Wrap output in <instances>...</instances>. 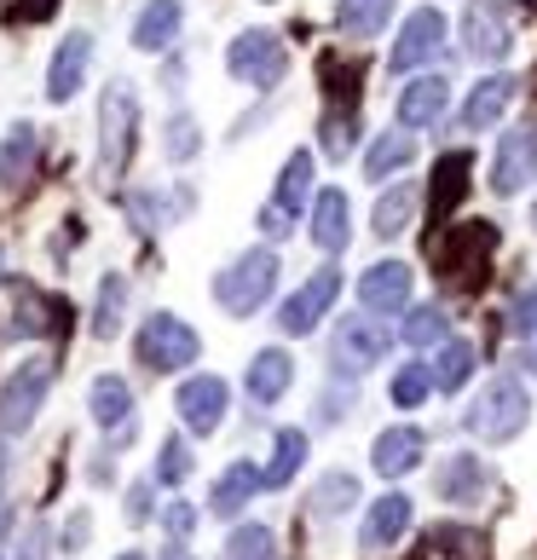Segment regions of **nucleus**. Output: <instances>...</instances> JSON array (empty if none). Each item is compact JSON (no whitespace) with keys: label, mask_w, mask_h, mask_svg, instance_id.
Masks as SVG:
<instances>
[{"label":"nucleus","mask_w":537,"mask_h":560,"mask_svg":"<svg viewBox=\"0 0 537 560\" xmlns=\"http://www.w3.org/2000/svg\"><path fill=\"white\" fill-rule=\"evenodd\" d=\"M532 179H537V121L509 128L498 139V151H491V191L498 197H521Z\"/></svg>","instance_id":"9"},{"label":"nucleus","mask_w":537,"mask_h":560,"mask_svg":"<svg viewBox=\"0 0 537 560\" xmlns=\"http://www.w3.org/2000/svg\"><path fill=\"white\" fill-rule=\"evenodd\" d=\"M445 329H451L445 306L422 301V306H405V318H399V341H405V347H433V341H445Z\"/></svg>","instance_id":"33"},{"label":"nucleus","mask_w":537,"mask_h":560,"mask_svg":"<svg viewBox=\"0 0 537 560\" xmlns=\"http://www.w3.org/2000/svg\"><path fill=\"white\" fill-rule=\"evenodd\" d=\"M0 560H7V555H0Z\"/></svg>","instance_id":"51"},{"label":"nucleus","mask_w":537,"mask_h":560,"mask_svg":"<svg viewBox=\"0 0 537 560\" xmlns=\"http://www.w3.org/2000/svg\"><path fill=\"white\" fill-rule=\"evenodd\" d=\"M116 560H144V555H133V549H128V555H116Z\"/></svg>","instance_id":"47"},{"label":"nucleus","mask_w":537,"mask_h":560,"mask_svg":"<svg viewBox=\"0 0 537 560\" xmlns=\"http://www.w3.org/2000/svg\"><path fill=\"white\" fill-rule=\"evenodd\" d=\"M162 560H191V555H185V544H179V537H174V544L162 549Z\"/></svg>","instance_id":"46"},{"label":"nucleus","mask_w":537,"mask_h":560,"mask_svg":"<svg viewBox=\"0 0 537 560\" xmlns=\"http://www.w3.org/2000/svg\"><path fill=\"white\" fill-rule=\"evenodd\" d=\"M336 295H341V272H336V266H318V272L278 306L283 336H313V329L324 324V313L336 306Z\"/></svg>","instance_id":"10"},{"label":"nucleus","mask_w":537,"mask_h":560,"mask_svg":"<svg viewBox=\"0 0 537 560\" xmlns=\"http://www.w3.org/2000/svg\"><path fill=\"white\" fill-rule=\"evenodd\" d=\"M480 491H486V463L474 451H457V456H445V468H440V497L445 503H480Z\"/></svg>","instance_id":"23"},{"label":"nucleus","mask_w":537,"mask_h":560,"mask_svg":"<svg viewBox=\"0 0 537 560\" xmlns=\"http://www.w3.org/2000/svg\"><path fill=\"white\" fill-rule=\"evenodd\" d=\"M306 232H313V243L324 248V255H341L347 243H353V220H347V191H318L313 197V220H306Z\"/></svg>","instance_id":"19"},{"label":"nucleus","mask_w":537,"mask_h":560,"mask_svg":"<svg viewBox=\"0 0 537 560\" xmlns=\"http://www.w3.org/2000/svg\"><path fill=\"white\" fill-rule=\"evenodd\" d=\"M301 463H306V428H278V440H272V463L260 468V486H289L301 474Z\"/></svg>","instance_id":"31"},{"label":"nucleus","mask_w":537,"mask_h":560,"mask_svg":"<svg viewBox=\"0 0 537 560\" xmlns=\"http://www.w3.org/2000/svg\"><path fill=\"white\" fill-rule=\"evenodd\" d=\"M410 289H417V278H410L405 260H376L359 278V306H364V313H405Z\"/></svg>","instance_id":"13"},{"label":"nucleus","mask_w":537,"mask_h":560,"mask_svg":"<svg viewBox=\"0 0 537 560\" xmlns=\"http://www.w3.org/2000/svg\"><path fill=\"white\" fill-rule=\"evenodd\" d=\"M410 214H417V185H410V179H399V191H382L376 214H370V232L394 243V237L405 232V225H410Z\"/></svg>","instance_id":"32"},{"label":"nucleus","mask_w":537,"mask_h":560,"mask_svg":"<svg viewBox=\"0 0 537 560\" xmlns=\"http://www.w3.org/2000/svg\"><path fill=\"white\" fill-rule=\"evenodd\" d=\"M47 393H52V364H47V359L17 364L12 382L0 387V440L30 433V422L40 417V405H47Z\"/></svg>","instance_id":"6"},{"label":"nucleus","mask_w":537,"mask_h":560,"mask_svg":"<svg viewBox=\"0 0 537 560\" xmlns=\"http://www.w3.org/2000/svg\"><path fill=\"white\" fill-rule=\"evenodd\" d=\"M463 47L468 58H480V65H503L514 52V24L498 0H474L468 18H463Z\"/></svg>","instance_id":"11"},{"label":"nucleus","mask_w":537,"mask_h":560,"mask_svg":"<svg viewBox=\"0 0 537 560\" xmlns=\"http://www.w3.org/2000/svg\"><path fill=\"white\" fill-rule=\"evenodd\" d=\"M133 133H139V93L133 81H110L105 98H98V168H105V179L128 168Z\"/></svg>","instance_id":"3"},{"label":"nucleus","mask_w":537,"mask_h":560,"mask_svg":"<svg viewBox=\"0 0 537 560\" xmlns=\"http://www.w3.org/2000/svg\"><path fill=\"white\" fill-rule=\"evenodd\" d=\"M47 313H58V306H52V301H40L35 289H24V295H17V318H12V329H17V336H47V329H52Z\"/></svg>","instance_id":"38"},{"label":"nucleus","mask_w":537,"mask_h":560,"mask_svg":"<svg viewBox=\"0 0 537 560\" xmlns=\"http://www.w3.org/2000/svg\"><path fill=\"white\" fill-rule=\"evenodd\" d=\"M87 410L98 428H133V387L121 376H98L87 393Z\"/></svg>","instance_id":"27"},{"label":"nucleus","mask_w":537,"mask_h":560,"mask_svg":"<svg viewBox=\"0 0 537 560\" xmlns=\"http://www.w3.org/2000/svg\"><path fill=\"white\" fill-rule=\"evenodd\" d=\"M526 422H532V399L514 376H491L480 387V399H474V410H468V433H480V440H491V445L521 440Z\"/></svg>","instance_id":"1"},{"label":"nucleus","mask_w":537,"mask_h":560,"mask_svg":"<svg viewBox=\"0 0 537 560\" xmlns=\"http://www.w3.org/2000/svg\"><path fill=\"white\" fill-rule=\"evenodd\" d=\"M87 65H93V35H87V30H75V35L58 40L52 70H47V98H52V105H70V98L81 93V81H87Z\"/></svg>","instance_id":"14"},{"label":"nucleus","mask_w":537,"mask_h":560,"mask_svg":"<svg viewBox=\"0 0 537 560\" xmlns=\"http://www.w3.org/2000/svg\"><path fill=\"white\" fill-rule=\"evenodd\" d=\"M225 405H232V387L220 376H185L179 393H174V410H179L185 433H202V440L225 422Z\"/></svg>","instance_id":"12"},{"label":"nucleus","mask_w":537,"mask_h":560,"mask_svg":"<svg viewBox=\"0 0 537 560\" xmlns=\"http://www.w3.org/2000/svg\"><path fill=\"white\" fill-rule=\"evenodd\" d=\"M532 225H537V202H532Z\"/></svg>","instance_id":"48"},{"label":"nucleus","mask_w":537,"mask_h":560,"mask_svg":"<svg viewBox=\"0 0 537 560\" xmlns=\"http://www.w3.org/2000/svg\"><path fill=\"white\" fill-rule=\"evenodd\" d=\"M514 93H521V81H514V75L474 81V93H468V105H463V128H468V133L498 128V121L509 116V105H514Z\"/></svg>","instance_id":"16"},{"label":"nucleus","mask_w":537,"mask_h":560,"mask_svg":"<svg viewBox=\"0 0 537 560\" xmlns=\"http://www.w3.org/2000/svg\"><path fill=\"white\" fill-rule=\"evenodd\" d=\"M474 376V341L445 336L440 352H433V393H463Z\"/></svg>","instance_id":"28"},{"label":"nucleus","mask_w":537,"mask_h":560,"mask_svg":"<svg viewBox=\"0 0 537 560\" xmlns=\"http://www.w3.org/2000/svg\"><path fill=\"white\" fill-rule=\"evenodd\" d=\"M359 474H324V480L313 486V497H306V509H313V521H336V514H347V509H353L359 503Z\"/></svg>","instance_id":"30"},{"label":"nucleus","mask_w":537,"mask_h":560,"mask_svg":"<svg viewBox=\"0 0 537 560\" xmlns=\"http://www.w3.org/2000/svg\"><path fill=\"white\" fill-rule=\"evenodd\" d=\"M410 521H417V503H410L405 491H387L370 503L364 514V549H387V544H399V537L410 532Z\"/></svg>","instance_id":"18"},{"label":"nucleus","mask_w":537,"mask_h":560,"mask_svg":"<svg viewBox=\"0 0 537 560\" xmlns=\"http://www.w3.org/2000/svg\"><path fill=\"white\" fill-rule=\"evenodd\" d=\"M128 521H133V526L151 521V486H133V491H128Z\"/></svg>","instance_id":"44"},{"label":"nucleus","mask_w":537,"mask_h":560,"mask_svg":"<svg viewBox=\"0 0 537 560\" xmlns=\"http://www.w3.org/2000/svg\"><path fill=\"white\" fill-rule=\"evenodd\" d=\"M162 526H168L174 537H191V526H197V509H191V503H168V509H162Z\"/></svg>","instance_id":"43"},{"label":"nucleus","mask_w":537,"mask_h":560,"mask_svg":"<svg viewBox=\"0 0 537 560\" xmlns=\"http://www.w3.org/2000/svg\"><path fill=\"white\" fill-rule=\"evenodd\" d=\"M509 329L521 341H537V283H526L521 295H514V306H509Z\"/></svg>","instance_id":"41"},{"label":"nucleus","mask_w":537,"mask_h":560,"mask_svg":"<svg viewBox=\"0 0 537 560\" xmlns=\"http://www.w3.org/2000/svg\"><path fill=\"white\" fill-rule=\"evenodd\" d=\"M394 7H399V0H341V7H336V30L353 40V47H364V40H376L387 30Z\"/></svg>","instance_id":"22"},{"label":"nucleus","mask_w":537,"mask_h":560,"mask_svg":"<svg viewBox=\"0 0 537 560\" xmlns=\"http://www.w3.org/2000/svg\"><path fill=\"white\" fill-rule=\"evenodd\" d=\"M387 347H394V329L382 318H347L336 329V341H329V359H336V376H364L370 364L387 359Z\"/></svg>","instance_id":"7"},{"label":"nucleus","mask_w":537,"mask_h":560,"mask_svg":"<svg viewBox=\"0 0 537 560\" xmlns=\"http://www.w3.org/2000/svg\"><path fill=\"white\" fill-rule=\"evenodd\" d=\"M410 162H417V139H410V128L399 133H382L376 144H370V151H364V179H394V174H405L410 168Z\"/></svg>","instance_id":"25"},{"label":"nucleus","mask_w":537,"mask_h":560,"mask_svg":"<svg viewBox=\"0 0 537 560\" xmlns=\"http://www.w3.org/2000/svg\"><path fill=\"white\" fill-rule=\"evenodd\" d=\"M394 405L399 410H417L428 393H433V364H422V359H410V364H399V376H394Z\"/></svg>","instance_id":"35"},{"label":"nucleus","mask_w":537,"mask_h":560,"mask_svg":"<svg viewBox=\"0 0 537 560\" xmlns=\"http://www.w3.org/2000/svg\"><path fill=\"white\" fill-rule=\"evenodd\" d=\"M255 225H260V232L272 237V243H283L289 232H295V220H289V214L278 209V202H266V209H260V220H255Z\"/></svg>","instance_id":"42"},{"label":"nucleus","mask_w":537,"mask_h":560,"mask_svg":"<svg viewBox=\"0 0 537 560\" xmlns=\"http://www.w3.org/2000/svg\"><path fill=\"white\" fill-rule=\"evenodd\" d=\"M179 24H185L179 0H151V7L133 18V47L139 52H168L174 40H179Z\"/></svg>","instance_id":"21"},{"label":"nucleus","mask_w":537,"mask_h":560,"mask_svg":"<svg viewBox=\"0 0 537 560\" xmlns=\"http://www.w3.org/2000/svg\"><path fill=\"white\" fill-rule=\"evenodd\" d=\"M272 289H278V255L272 248H249V255H237L214 278V301L232 318H249V313H260V306L272 301Z\"/></svg>","instance_id":"2"},{"label":"nucleus","mask_w":537,"mask_h":560,"mask_svg":"<svg viewBox=\"0 0 537 560\" xmlns=\"http://www.w3.org/2000/svg\"><path fill=\"white\" fill-rule=\"evenodd\" d=\"M260 491V468H249V463H232L214 480V491H209V509L220 514V521H237L243 514V503H249V497Z\"/></svg>","instance_id":"26"},{"label":"nucleus","mask_w":537,"mask_h":560,"mask_svg":"<svg viewBox=\"0 0 537 560\" xmlns=\"http://www.w3.org/2000/svg\"><path fill=\"white\" fill-rule=\"evenodd\" d=\"M445 52V12L440 7H417L399 24V40H394V52H387V70L405 75V70H422L433 65V58Z\"/></svg>","instance_id":"8"},{"label":"nucleus","mask_w":537,"mask_h":560,"mask_svg":"<svg viewBox=\"0 0 537 560\" xmlns=\"http://www.w3.org/2000/svg\"><path fill=\"white\" fill-rule=\"evenodd\" d=\"M353 128H359V116H353V110H329V116H324V128H318V133H324V156H336V162H341V156H347V144H353V139H347Z\"/></svg>","instance_id":"40"},{"label":"nucleus","mask_w":537,"mask_h":560,"mask_svg":"<svg viewBox=\"0 0 537 560\" xmlns=\"http://www.w3.org/2000/svg\"><path fill=\"white\" fill-rule=\"evenodd\" d=\"M422 451H428V440H422V428H387V433H376V445H370V463H376V474L382 480H399V474H410V468H422Z\"/></svg>","instance_id":"17"},{"label":"nucleus","mask_w":537,"mask_h":560,"mask_svg":"<svg viewBox=\"0 0 537 560\" xmlns=\"http://www.w3.org/2000/svg\"><path fill=\"white\" fill-rule=\"evenodd\" d=\"M185 474H191V445H185V440H162L156 480H162V486H185Z\"/></svg>","instance_id":"39"},{"label":"nucleus","mask_w":537,"mask_h":560,"mask_svg":"<svg viewBox=\"0 0 537 560\" xmlns=\"http://www.w3.org/2000/svg\"><path fill=\"white\" fill-rule=\"evenodd\" d=\"M225 555L232 560H278V537L266 526H237L232 544H225Z\"/></svg>","instance_id":"37"},{"label":"nucleus","mask_w":537,"mask_h":560,"mask_svg":"<svg viewBox=\"0 0 537 560\" xmlns=\"http://www.w3.org/2000/svg\"><path fill=\"white\" fill-rule=\"evenodd\" d=\"M445 105H451V81L445 75H417V81H405L399 88V105H394V116H399V128H433V121L445 116Z\"/></svg>","instance_id":"15"},{"label":"nucleus","mask_w":537,"mask_h":560,"mask_svg":"<svg viewBox=\"0 0 537 560\" xmlns=\"http://www.w3.org/2000/svg\"><path fill=\"white\" fill-rule=\"evenodd\" d=\"M121 306H128V278L110 272L105 283H98V306H93V336L98 341H110L121 329Z\"/></svg>","instance_id":"34"},{"label":"nucleus","mask_w":537,"mask_h":560,"mask_svg":"<svg viewBox=\"0 0 537 560\" xmlns=\"http://www.w3.org/2000/svg\"><path fill=\"white\" fill-rule=\"evenodd\" d=\"M35 151H40V139L30 121H12L7 139H0V185H24L30 168H35Z\"/></svg>","instance_id":"29"},{"label":"nucleus","mask_w":537,"mask_h":560,"mask_svg":"<svg viewBox=\"0 0 537 560\" xmlns=\"http://www.w3.org/2000/svg\"><path fill=\"white\" fill-rule=\"evenodd\" d=\"M225 70H232L243 88L272 93L278 81L289 75V47H283V35H272V30H243L232 47H225Z\"/></svg>","instance_id":"4"},{"label":"nucleus","mask_w":537,"mask_h":560,"mask_svg":"<svg viewBox=\"0 0 537 560\" xmlns=\"http://www.w3.org/2000/svg\"><path fill=\"white\" fill-rule=\"evenodd\" d=\"M532 370H537V352H532Z\"/></svg>","instance_id":"49"},{"label":"nucleus","mask_w":537,"mask_h":560,"mask_svg":"<svg viewBox=\"0 0 537 560\" xmlns=\"http://www.w3.org/2000/svg\"><path fill=\"white\" fill-rule=\"evenodd\" d=\"M313 174H318V156H313V151H289L283 174H278V197H272L289 220H301V214H306V191H313Z\"/></svg>","instance_id":"24"},{"label":"nucleus","mask_w":537,"mask_h":560,"mask_svg":"<svg viewBox=\"0 0 537 560\" xmlns=\"http://www.w3.org/2000/svg\"><path fill=\"white\" fill-rule=\"evenodd\" d=\"M197 329L174 318V313H151L139 324V364L144 370H156V376H168V370H185V364H197Z\"/></svg>","instance_id":"5"},{"label":"nucleus","mask_w":537,"mask_h":560,"mask_svg":"<svg viewBox=\"0 0 537 560\" xmlns=\"http://www.w3.org/2000/svg\"><path fill=\"white\" fill-rule=\"evenodd\" d=\"M162 151H168V162H191L202 151V133H197V116H168V128H162Z\"/></svg>","instance_id":"36"},{"label":"nucleus","mask_w":537,"mask_h":560,"mask_svg":"<svg viewBox=\"0 0 537 560\" xmlns=\"http://www.w3.org/2000/svg\"><path fill=\"white\" fill-rule=\"evenodd\" d=\"M58 0H17V18H30V24H40V18H52Z\"/></svg>","instance_id":"45"},{"label":"nucleus","mask_w":537,"mask_h":560,"mask_svg":"<svg viewBox=\"0 0 537 560\" xmlns=\"http://www.w3.org/2000/svg\"><path fill=\"white\" fill-rule=\"evenodd\" d=\"M0 266H7V255H0Z\"/></svg>","instance_id":"50"},{"label":"nucleus","mask_w":537,"mask_h":560,"mask_svg":"<svg viewBox=\"0 0 537 560\" xmlns=\"http://www.w3.org/2000/svg\"><path fill=\"white\" fill-rule=\"evenodd\" d=\"M289 382H295V359H289L283 347H260L249 359V376H243V387H249L255 405H278L289 393Z\"/></svg>","instance_id":"20"}]
</instances>
